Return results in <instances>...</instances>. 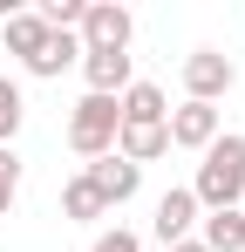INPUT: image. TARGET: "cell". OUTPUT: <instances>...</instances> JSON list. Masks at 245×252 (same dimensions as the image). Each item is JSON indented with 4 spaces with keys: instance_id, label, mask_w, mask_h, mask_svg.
<instances>
[{
    "instance_id": "cell-9",
    "label": "cell",
    "mask_w": 245,
    "mask_h": 252,
    "mask_svg": "<svg viewBox=\"0 0 245 252\" xmlns=\"http://www.w3.org/2000/svg\"><path fill=\"white\" fill-rule=\"evenodd\" d=\"M0 41H7V55H34L41 41H48V21H41V7H0Z\"/></svg>"
},
{
    "instance_id": "cell-14",
    "label": "cell",
    "mask_w": 245,
    "mask_h": 252,
    "mask_svg": "<svg viewBox=\"0 0 245 252\" xmlns=\"http://www.w3.org/2000/svg\"><path fill=\"white\" fill-rule=\"evenodd\" d=\"M61 218H75V225H95V218H109V205L95 198V184H89L82 170L61 184Z\"/></svg>"
},
{
    "instance_id": "cell-6",
    "label": "cell",
    "mask_w": 245,
    "mask_h": 252,
    "mask_svg": "<svg viewBox=\"0 0 245 252\" xmlns=\"http://www.w3.org/2000/svg\"><path fill=\"white\" fill-rule=\"evenodd\" d=\"M82 177L95 184V198H102L109 211H122L136 191H143V170H136V164H122L116 150H109V157H95V164H82Z\"/></svg>"
},
{
    "instance_id": "cell-8",
    "label": "cell",
    "mask_w": 245,
    "mask_h": 252,
    "mask_svg": "<svg viewBox=\"0 0 245 252\" xmlns=\"http://www.w3.org/2000/svg\"><path fill=\"white\" fill-rule=\"evenodd\" d=\"M116 157L122 164H157V157H170V129L163 123H116Z\"/></svg>"
},
{
    "instance_id": "cell-2",
    "label": "cell",
    "mask_w": 245,
    "mask_h": 252,
    "mask_svg": "<svg viewBox=\"0 0 245 252\" xmlns=\"http://www.w3.org/2000/svg\"><path fill=\"white\" fill-rule=\"evenodd\" d=\"M116 95H82L75 109H68V150H75L82 164H95V157H109L116 150Z\"/></svg>"
},
{
    "instance_id": "cell-1",
    "label": "cell",
    "mask_w": 245,
    "mask_h": 252,
    "mask_svg": "<svg viewBox=\"0 0 245 252\" xmlns=\"http://www.w3.org/2000/svg\"><path fill=\"white\" fill-rule=\"evenodd\" d=\"M191 198H198V211H232V205H245V136H239V129H225V136L204 150L198 177H191Z\"/></svg>"
},
{
    "instance_id": "cell-18",
    "label": "cell",
    "mask_w": 245,
    "mask_h": 252,
    "mask_svg": "<svg viewBox=\"0 0 245 252\" xmlns=\"http://www.w3.org/2000/svg\"><path fill=\"white\" fill-rule=\"evenodd\" d=\"M170 252H204V246H198V239H184V246H170Z\"/></svg>"
},
{
    "instance_id": "cell-12",
    "label": "cell",
    "mask_w": 245,
    "mask_h": 252,
    "mask_svg": "<svg viewBox=\"0 0 245 252\" xmlns=\"http://www.w3.org/2000/svg\"><path fill=\"white\" fill-rule=\"evenodd\" d=\"M198 225H204V232H198L204 252H245V205H232V211H204Z\"/></svg>"
},
{
    "instance_id": "cell-4",
    "label": "cell",
    "mask_w": 245,
    "mask_h": 252,
    "mask_svg": "<svg viewBox=\"0 0 245 252\" xmlns=\"http://www.w3.org/2000/svg\"><path fill=\"white\" fill-rule=\"evenodd\" d=\"M232 89H239V62L232 55H218V48H191L184 55V102H211L218 109Z\"/></svg>"
},
{
    "instance_id": "cell-3",
    "label": "cell",
    "mask_w": 245,
    "mask_h": 252,
    "mask_svg": "<svg viewBox=\"0 0 245 252\" xmlns=\"http://www.w3.org/2000/svg\"><path fill=\"white\" fill-rule=\"evenodd\" d=\"M129 34H136V21H129L122 0H89L82 7V28H75L82 55H129Z\"/></svg>"
},
{
    "instance_id": "cell-7",
    "label": "cell",
    "mask_w": 245,
    "mask_h": 252,
    "mask_svg": "<svg viewBox=\"0 0 245 252\" xmlns=\"http://www.w3.org/2000/svg\"><path fill=\"white\" fill-rule=\"evenodd\" d=\"M204 211H198V198H191V184H170V191H163L157 198V218H150V232H157L163 239V252L170 246H184V239H191V225H198Z\"/></svg>"
},
{
    "instance_id": "cell-17",
    "label": "cell",
    "mask_w": 245,
    "mask_h": 252,
    "mask_svg": "<svg viewBox=\"0 0 245 252\" xmlns=\"http://www.w3.org/2000/svg\"><path fill=\"white\" fill-rule=\"evenodd\" d=\"M89 252H143V239L129 232V225H116V232H95V246Z\"/></svg>"
},
{
    "instance_id": "cell-5",
    "label": "cell",
    "mask_w": 245,
    "mask_h": 252,
    "mask_svg": "<svg viewBox=\"0 0 245 252\" xmlns=\"http://www.w3.org/2000/svg\"><path fill=\"white\" fill-rule=\"evenodd\" d=\"M163 129H170V150H211L218 136H225V116L211 109V102H177L170 116H163Z\"/></svg>"
},
{
    "instance_id": "cell-13",
    "label": "cell",
    "mask_w": 245,
    "mask_h": 252,
    "mask_svg": "<svg viewBox=\"0 0 245 252\" xmlns=\"http://www.w3.org/2000/svg\"><path fill=\"white\" fill-rule=\"evenodd\" d=\"M116 116L122 123H163V116H170V95H163L157 82H129L116 95Z\"/></svg>"
},
{
    "instance_id": "cell-11",
    "label": "cell",
    "mask_w": 245,
    "mask_h": 252,
    "mask_svg": "<svg viewBox=\"0 0 245 252\" xmlns=\"http://www.w3.org/2000/svg\"><path fill=\"white\" fill-rule=\"evenodd\" d=\"M82 82H89V95H122L136 82V62L129 55H82Z\"/></svg>"
},
{
    "instance_id": "cell-10",
    "label": "cell",
    "mask_w": 245,
    "mask_h": 252,
    "mask_svg": "<svg viewBox=\"0 0 245 252\" xmlns=\"http://www.w3.org/2000/svg\"><path fill=\"white\" fill-rule=\"evenodd\" d=\"M75 62H82V41L68 34V28H48V41H41L21 68H28V75H41V82H55V75H61V68H75Z\"/></svg>"
},
{
    "instance_id": "cell-15",
    "label": "cell",
    "mask_w": 245,
    "mask_h": 252,
    "mask_svg": "<svg viewBox=\"0 0 245 252\" xmlns=\"http://www.w3.org/2000/svg\"><path fill=\"white\" fill-rule=\"evenodd\" d=\"M21 123H28L21 82H7V75H0V143H14V136H21Z\"/></svg>"
},
{
    "instance_id": "cell-16",
    "label": "cell",
    "mask_w": 245,
    "mask_h": 252,
    "mask_svg": "<svg viewBox=\"0 0 245 252\" xmlns=\"http://www.w3.org/2000/svg\"><path fill=\"white\" fill-rule=\"evenodd\" d=\"M14 198H21V157H14V143H0V218L14 211Z\"/></svg>"
}]
</instances>
